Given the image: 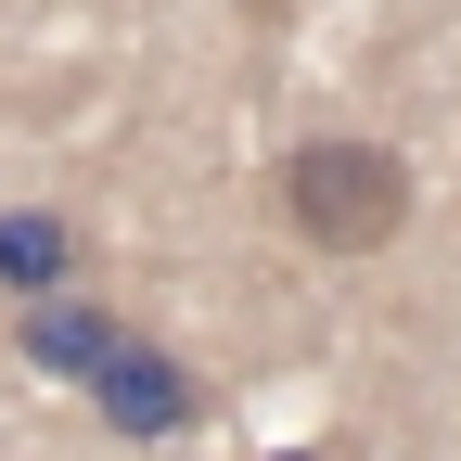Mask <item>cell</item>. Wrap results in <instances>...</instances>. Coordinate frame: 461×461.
<instances>
[{
    "label": "cell",
    "instance_id": "6da1fadb",
    "mask_svg": "<svg viewBox=\"0 0 461 461\" xmlns=\"http://www.w3.org/2000/svg\"><path fill=\"white\" fill-rule=\"evenodd\" d=\"M282 218H295V244H321V257H384L397 230H411V167L384 141H359V129L295 141L282 154Z\"/></svg>",
    "mask_w": 461,
    "mask_h": 461
},
{
    "label": "cell",
    "instance_id": "3957f363",
    "mask_svg": "<svg viewBox=\"0 0 461 461\" xmlns=\"http://www.w3.org/2000/svg\"><path fill=\"white\" fill-rule=\"evenodd\" d=\"M14 346H26V372H103L115 346H129V321H115L103 295H14Z\"/></svg>",
    "mask_w": 461,
    "mask_h": 461
},
{
    "label": "cell",
    "instance_id": "277c9868",
    "mask_svg": "<svg viewBox=\"0 0 461 461\" xmlns=\"http://www.w3.org/2000/svg\"><path fill=\"white\" fill-rule=\"evenodd\" d=\"M77 269V230L51 205H0V295H65Z\"/></svg>",
    "mask_w": 461,
    "mask_h": 461
},
{
    "label": "cell",
    "instance_id": "5b68a950",
    "mask_svg": "<svg viewBox=\"0 0 461 461\" xmlns=\"http://www.w3.org/2000/svg\"><path fill=\"white\" fill-rule=\"evenodd\" d=\"M282 461H308V448H282Z\"/></svg>",
    "mask_w": 461,
    "mask_h": 461
},
{
    "label": "cell",
    "instance_id": "7a4b0ae2",
    "mask_svg": "<svg viewBox=\"0 0 461 461\" xmlns=\"http://www.w3.org/2000/svg\"><path fill=\"white\" fill-rule=\"evenodd\" d=\"M90 411H103V436H180V423L205 411V384L167 359V346H141V333H129V346L90 372Z\"/></svg>",
    "mask_w": 461,
    "mask_h": 461
}]
</instances>
